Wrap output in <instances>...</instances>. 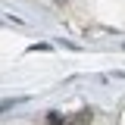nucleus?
<instances>
[{"label": "nucleus", "mask_w": 125, "mask_h": 125, "mask_svg": "<svg viewBox=\"0 0 125 125\" xmlns=\"http://www.w3.org/2000/svg\"><path fill=\"white\" fill-rule=\"evenodd\" d=\"M91 119H94L91 109H81L78 116H72V119H69V125H91Z\"/></svg>", "instance_id": "1"}, {"label": "nucleus", "mask_w": 125, "mask_h": 125, "mask_svg": "<svg viewBox=\"0 0 125 125\" xmlns=\"http://www.w3.org/2000/svg\"><path fill=\"white\" fill-rule=\"evenodd\" d=\"M47 125H62V116H56V113H50V116H47Z\"/></svg>", "instance_id": "2"}, {"label": "nucleus", "mask_w": 125, "mask_h": 125, "mask_svg": "<svg viewBox=\"0 0 125 125\" xmlns=\"http://www.w3.org/2000/svg\"><path fill=\"white\" fill-rule=\"evenodd\" d=\"M56 3H66V0H56Z\"/></svg>", "instance_id": "3"}]
</instances>
